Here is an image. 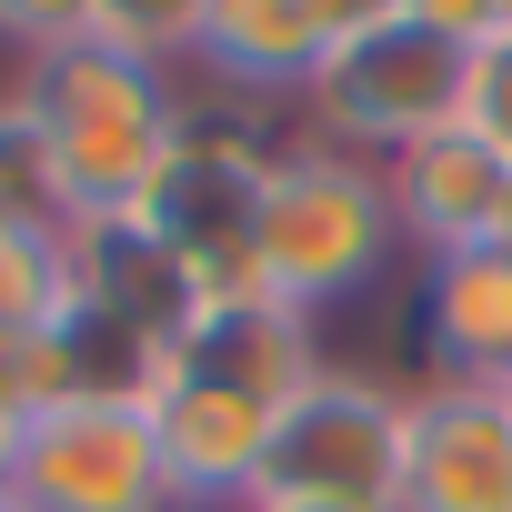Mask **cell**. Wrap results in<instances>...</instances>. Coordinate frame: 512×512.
<instances>
[{
  "instance_id": "cell-1",
  "label": "cell",
  "mask_w": 512,
  "mask_h": 512,
  "mask_svg": "<svg viewBox=\"0 0 512 512\" xmlns=\"http://www.w3.org/2000/svg\"><path fill=\"white\" fill-rule=\"evenodd\" d=\"M31 141L51 151L61 171V201H71V231L81 221H121L161 191L191 111L171 91V61L151 51H121V41H71V51H41L31 71Z\"/></svg>"
},
{
  "instance_id": "cell-2",
  "label": "cell",
  "mask_w": 512,
  "mask_h": 512,
  "mask_svg": "<svg viewBox=\"0 0 512 512\" xmlns=\"http://www.w3.org/2000/svg\"><path fill=\"white\" fill-rule=\"evenodd\" d=\"M402 251V211L382 191V161H352L332 141H292L272 161V201H262V292L332 322L362 292H382Z\"/></svg>"
},
{
  "instance_id": "cell-3",
  "label": "cell",
  "mask_w": 512,
  "mask_h": 512,
  "mask_svg": "<svg viewBox=\"0 0 512 512\" xmlns=\"http://www.w3.org/2000/svg\"><path fill=\"white\" fill-rule=\"evenodd\" d=\"M402 462H412V392L372 372H322L272 412L251 502L292 512H402Z\"/></svg>"
},
{
  "instance_id": "cell-4",
  "label": "cell",
  "mask_w": 512,
  "mask_h": 512,
  "mask_svg": "<svg viewBox=\"0 0 512 512\" xmlns=\"http://www.w3.org/2000/svg\"><path fill=\"white\" fill-rule=\"evenodd\" d=\"M462 81H472V51L422 31V21H382L362 41H342L322 71H312V141L352 151V161H402L412 141L452 131L462 121Z\"/></svg>"
},
{
  "instance_id": "cell-5",
  "label": "cell",
  "mask_w": 512,
  "mask_h": 512,
  "mask_svg": "<svg viewBox=\"0 0 512 512\" xmlns=\"http://www.w3.org/2000/svg\"><path fill=\"white\" fill-rule=\"evenodd\" d=\"M272 161H282V151H262L251 131L191 111V131H181L161 191L141 201V221L171 241V262L191 272L201 302L262 292V201H272Z\"/></svg>"
},
{
  "instance_id": "cell-6",
  "label": "cell",
  "mask_w": 512,
  "mask_h": 512,
  "mask_svg": "<svg viewBox=\"0 0 512 512\" xmlns=\"http://www.w3.org/2000/svg\"><path fill=\"white\" fill-rule=\"evenodd\" d=\"M21 512H181L141 402H51L21 442Z\"/></svg>"
},
{
  "instance_id": "cell-7",
  "label": "cell",
  "mask_w": 512,
  "mask_h": 512,
  "mask_svg": "<svg viewBox=\"0 0 512 512\" xmlns=\"http://www.w3.org/2000/svg\"><path fill=\"white\" fill-rule=\"evenodd\" d=\"M402 512H512V392L442 372L412 392Z\"/></svg>"
},
{
  "instance_id": "cell-8",
  "label": "cell",
  "mask_w": 512,
  "mask_h": 512,
  "mask_svg": "<svg viewBox=\"0 0 512 512\" xmlns=\"http://www.w3.org/2000/svg\"><path fill=\"white\" fill-rule=\"evenodd\" d=\"M141 412L161 432V462H171L181 512H241L251 502V472H262V442H272V402L191 382V372H161Z\"/></svg>"
},
{
  "instance_id": "cell-9",
  "label": "cell",
  "mask_w": 512,
  "mask_h": 512,
  "mask_svg": "<svg viewBox=\"0 0 512 512\" xmlns=\"http://www.w3.org/2000/svg\"><path fill=\"white\" fill-rule=\"evenodd\" d=\"M382 191L402 211V241H422V262L512 241V161H492L462 121L432 131V141H412L402 161H382Z\"/></svg>"
},
{
  "instance_id": "cell-10",
  "label": "cell",
  "mask_w": 512,
  "mask_h": 512,
  "mask_svg": "<svg viewBox=\"0 0 512 512\" xmlns=\"http://www.w3.org/2000/svg\"><path fill=\"white\" fill-rule=\"evenodd\" d=\"M171 372L221 382V392H251V402L282 412L292 392H312L332 372V352H322V322L312 312H292L272 292H241V302H201L191 312V332L171 342Z\"/></svg>"
},
{
  "instance_id": "cell-11",
  "label": "cell",
  "mask_w": 512,
  "mask_h": 512,
  "mask_svg": "<svg viewBox=\"0 0 512 512\" xmlns=\"http://www.w3.org/2000/svg\"><path fill=\"white\" fill-rule=\"evenodd\" d=\"M71 292L91 302V312H111L121 332H141V342H181L191 332V312H201V292H191V272L171 262V241L141 221V211H121V221H81L71 231Z\"/></svg>"
},
{
  "instance_id": "cell-12",
  "label": "cell",
  "mask_w": 512,
  "mask_h": 512,
  "mask_svg": "<svg viewBox=\"0 0 512 512\" xmlns=\"http://www.w3.org/2000/svg\"><path fill=\"white\" fill-rule=\"evenodd\" d=\"M422 342H432L442 382L512 392V241L422 262Z\"/></svg>"
},
{
  "instance_id": "cell-13",
  "label": "cell",
  "mask_w": 512,
  "mask_h": 512,
  "mask_svg": "<svg viewBox=\"0 0 512 512\" xmlns=\"http://www.w3.org/2000/svg\"><path fill=\"white\" fill-rule=\"evenodd\" d=\"M181 61H201L221 91H312L332 41L312 21V0H201Z\"/></svg>"
},
{
  "instance_id": "cell-14",
  "label": "cell",
  "mask_w": 512,
  "mask_h": 512,
  "mask_svg": "<svg viewBox=\"0 0 512 512\" xmlns=\"http://www.w3.org/2000/svg\"><path fill=\"white\" fill-rule=\"evenodd\" d=\"M71 312V231H0V342Z\"/></svg>"
},
{
  "instance_id": "cell-15",
  "label": "cell",
  "mask_w": 512,
  "mask_h": 512,
  "mask_svg": "<svg viewBox=\"0 0 512 512\" xmlns=\"http://www.w3.org/2000/svg\"><path fill=\"white\" fill-rule=\"evenodd\" d=\"M0 231H71L61 171L31 141V121H0Z\"/></svg>"
},
{
  "instance_id": "cell-16",
  "label": "cell",
  "mask_w": 512,
  "mask_h": 512,
  "mask_svg": "<svg viewBox=\"0 0 512 512\" xmlns=\"http://www.w3.org/2000/svg\"><path fill=\"white\" fill-rule=\"evenodd\" d=\"M462 131H472L492 161H512V41H482V51H472V81H462Z\"/></svg>"
},
{
  "instance_id": "cell-17",
  "label": "cell",
  "mask_w": 512,
  "mask_h": 512,
  "mask_svg": "<svg viewBox=\"0 0 512 512\" xmlns=\"http://www.w3.org/2000/svg\"><path fill=\"white\" fill-rule=\"evenodd\" d=\"M0 41H21V51L101 41V0H0Z\"/></svg>"
},
{
  "instance_id": "cell-18",
  "label": "cell",
  "mask_w": 512,
  "mask_h": 512,
  "mask_svg": "<svg viewBox=\"0 0 512 512\" xmlns=\"http://www.w3.org/2000/svg\"><path fill=\"white\" fill-rule=\"evenodd\" d=\"M402 21H422V31L482 51V41H492V0H402Z\"/></svg>"
},
{
  "instance_id": "cell-19",
  "label": "cell",
  "mask_w": 512,
  "mask_h": 512,
  "mask_svg": "<svg viewBox=\"0 0 512 512\" xmlns=\"http://www.w3.org/2000/svg\"><path fill=\"white\" fill-rule=\"evenodd\" d=\"M312 21H322V41L342 51V41H362V31L402 21V0H312Z\"/></svg>"
},
{
  "instance_id": "cell-20",
  "label": "cell",
  "mask_w": 512,
  "mask_h": 512,
  "mask_svg": "<svg viewBox=\"0 0 512 512\" xmlns=\"http://www.w3.org/2000/svg\"><path fill=\"white\" fill-rule=\"evenodd\" d=\"M21 442H31V412H21V402H0V502L21 492Z\"/></svg>"
},
{
  "instance_id": "cell-21",
  "label": "cell",
  "mask_w": 512,
  "mask_h": 512,
  "mask_svg": "<svg viewBox=\"0 0 512 512\" xmlns=\"http://www.w3.org/2000/svg\"><path fill=\"white\" fill-rule=\"evenodd\" d=\"M241 512H292V502H241Z\"/></svg>"
},
{
  "instance_id": "cell-22",
  "label": "cell",
  "mask_w": 512,
  "mask_h": 512,
  "mask_svg": "<svg viewBox=\"0 0 512 512\" xmlns=\"http://www.w3.org/2000/svg\"><path fill=\"white\" fill-rule=\"evenodd\" d=\"M0 512H21V502H0Z\"/></svg>"
}]
</instances>
